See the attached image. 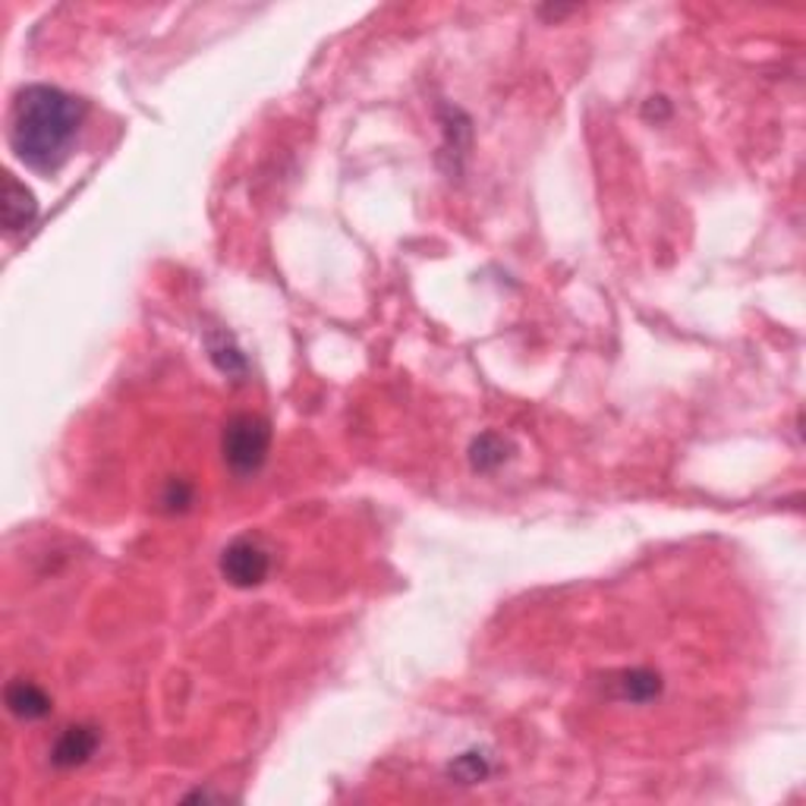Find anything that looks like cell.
I'll use <instances>...</instances> for the list:
<instances>
[{"mask_svg":"<svg viewBox=\"0 0 806 806\" xmlns=\"http://www.w3.org/2000/svg\"><path fill=\"white\" fill-rule=\"evenodd\" d=\"M205 347H208L211 362H215L224 376H246V356L240 353V347L233 344L230 334H224V331H211V334L205 337Z\"/></svg>","mask_w":806,"mask_h":806,"instance_id":"52a82bcc","label":"cell"},{"mask_svg":"<svg viewBox=\"0 0 806 806\" xmlns=\"http://www.w3.org/2000/svg\"><path fill=\"white\" fill-rule=\"evenodd\" d=\"M451 772L457 775V779H463V781H479L488 775V765H485V759H482L479 753H467L453 762Z\"/></svg>","mask_w":806,"mask_h":806,"instance_id":"30bf717a","label":"cell"},{"mask_svg":"<svg viewBox=\"0 0 806 806\" xmlns=\"http://www.w3.org/2000/svg\"><path fill=\"white\" fill-rule=\"evenodd\" d=\"M85 104L57 85H25L10 114V149L25 168L54 174L73 149Z\"/></svg>","mask_w":806,"mask_h":806,"instance_id":"6da1fadb","label":"cell"},{"mask_svg":"<svg viewBox=\"0 0 806 806\" xmlns=\"http://www.w3.org/2000/svg\"><path fill=\"white\" fill-rule=\"evenodd\" d=\"M268 448H272V426H268V419H262L255 413H237L224 426L221 451H224L227 467L237 476L258 473L262 463L268 460Z\"/></svg>","mask_w":806,"mask_h":806,"instance_id":"7a4b0ae2","label":"cell"},{"mask_svg":"<svg viewBox=\"0 0 806 806\" xmlns=\"http://www.w3.org/2000/svg\"><path fill=\"white\" fill-rule=\"evenodd\" d=\"M35 218H38V202L32 189H25L13 174H3V227L10 233H20Z\"/></svg>","mask_w":806,"mask_h":806,"instance_id":"5b68a950","label":"cell"},{"mask_svg":"<svg viewBox=\"0 0 806 806\" xmlns=\"http://www.w3.org/2000/svg\"><path fill=\"white\" fill-rule=\"evenodd\" d=\"M3 700H7V709L16 718H23V722H38V718H45L50 712V696L38 683H32V680L16 678L13 683H7Z\"/></svg>","mask_w":806,"mask_h":806,"instance_id":"8992f818","label":"cell"},{"mask_svg":"<svg viewBox=\"0 0 806 806\" xmlns=\"http://www.w3.org/2000/svg\"><path fill=\"white\" fill-rule=\"evenodd\" d=\"M268 552L252 542V539H233L230 545L221 554V574H224L227 583L240 586V589H250V586H258L268 577Z\"/></svg>","mask_w":806,"mask_h":806,"instance_id":"3957f363","label":"cell"},{"mask_svg":"<svg viewBox=\"0 0 806 806\" xmlns=\"http://www.w3.org/2000/svg\"><path fill=\"white\" fill-rule=\"evenodd\" d=\"M504 460H507V441H504L502 435H495V431L479 435L476 441H473V448H470V463H473V470H479V473L498 470Z\"/></svg>","mask_w":806,"mask_h":806,"instance_id":"ba28073f","label":"cell"},{"mask_svg":"<svg viewBox=\"0 0 806 806\" xmlns=\"http://www.w3.org/2000/svg\"><path fill=\"white\" fill-rule=\"evenodd\" d=\"M99 730L92 728V725H73V728H67L54 740L50 762L57 769H76V765H82V762L92 759V753L99 750Z\"/></svg>","mask_w":806,"mask_h":806,"instance_id":"277c9868","label":"cell"},{"mask_svg":"<svg viewBox=\"0 0 806 806\" xmlns=\"http://www.w3.org/2000/svg\"><path fill=\"white\" fill-rule=\"evenodd\" d=\"M621 690L627 696L630 703H649L661 693V678L646 671V668H636V671H627L624 680H621Z\"/></svg>","mask_w":806,"mask_h":806,"instance_id":"9c48e42d","label":"cell"}]
</instances>
